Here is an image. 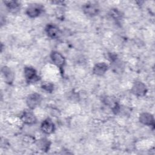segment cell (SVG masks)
I'll use <instances>...</instances> for the list:
<instances>
[{"label": "cell", "instance_id": "cell-1", "mask_svg": "<svg viewBox=\"0 0 155 155\" xmlns=\"http://www.w3.org/2000/svg\"><path fill=\"white\" fill-rule=\"evenodd\" d=\"M44 11V7L38 3H33L30 4L26 8L25 13L27 15L31 18L38 17Z\"/></svg>", "mask_w": 155, "mask_h": 155}, {"label": "cell", "instance_id": "cell-2", "mask_svg": "<svg viewBox=\"0 0 155 155\" xmlns=\"http://www.w3.org/2000/svg\"><path fill=\"white\" fill-rule=\"evenodd\" d=\"M147 87L146 85L139 81H135L132 85L131 91V93L136 96H144L147 93Z\"/></svg>", "mask_w": 155, "mask_h": 155}, {"label": "cell", "instance_id": "cell-3", "mask_svg": "<svg viewBox=\"0 0 155 155\" xmlns=\"http://www.w3.org/2000/svg\"><path fill=\"white\" fill-rule=\"evenodd\" d=\"M24 74L26 81L28 83H34L39 80L36 70L31 67H25L24 69Z\"/></svg>", "mask_w": 155, "mask_h": 155}, {"label": "cell", "instance_id": "cell-4", "mask_svg": "<svg viewBox=\"0 0 155 155\" xmlns=\"http://www.w3.org/2000/svg\"><path fill=\"white\" fill-rule=\"evenodd\" d=\"M50 56L52 62L62 70L65 64V59L64 56L57 51H52Z\"/></svg>", "mask_w": 155, "mask_h": 155}, {"label": "cell", "instance_id": "cell-5", "mask_svg": "<svg viewBox=\"0 0 155 155\" xmlns=\"http://www.w3.org/2000/svg\"><path fill=\"white\" fill-rule=\"evenodd\" d=\"M41 96L37 93H33L30 94L27 97L26 104L30 110H33L36 108L41 104Z\"/></svg>", "mask_w": 155, "mask_h": 155}, {"label": "cell", "instance_id": "cell-6", "mask_svg": "<svg viewBox=\"0 0 155 155\" xmlns=\"http://www.w3.org/2000/svg\"><path fill=\"white\" fill-rule=\"evenodd\" d=\"M82 10L86 15L89 16H94L99 13V8L96 4L88 2L83 5Z\"/></svg>", "mask_w": 155, "mask_h": 155}, {"label": "cell", "instance_id": "cell-7", "mask_svg": "<svg viewBox=\"0 0 155 155\" xmlns=\"http://www.w3.org/2000/svg\"><path fill=\"white\" fill-rule=\"evenodd\" d=\"M21 120L24 124L28 125H33L37 122L36 117L30 110H26L23 111L21 116Z\"/></svg>", "mask_w": 155, "mask_h": 155}, {"label": "cell", "instance_id": "cell-8", "mask_svg": "<svg viewBox=\"0 0 155 155\" xmlns=\"http://www.w3.org/2000/svg\"><path fill=\"white\" fill-rule=\"evenodd\" d=\"M45 31L47 35L53 39L58 38L61 34L59 28L53 24H47L45 28Z\"/></svg>", "mask_w": 155, "mask_h": 155}, {"label": "cell", "instance_id": "cell-9", "mask_svg": "<svg viewBox=\"0 0 155 155\" xmlns=\"http://www.w3.org/2000/svg\"><path fill=\"white\" fill-rule=\"evenodd\" d=\"M139 120L144 125L152 127L153 128H154V118L153 115L150 113H142L139 116Z\"/></svg>", "mask_w": 155, "mask_h": 155}, {"label": "cell", "instance_id": "cell-10", "mask_svg": "<svg viewBox=\"0 0 155 155\" xmlns=\"http://www.w3.org/2000/svg\"><path fill=\"white\" fill-rule=\"evenodd\" d=\"M41 130L42 131L46 134H50L54 131L55 126L53 121L47 118L44 120L41 124Z\"/></svg>", "mask_w": 155, "mask_h": 155}, {"label": "cell", "instance_id": "cell-11", "mask_svg": "<svg viewBox=\"0 0 155 155\" xmlns=\"http://www.w3.org/2000/svg\"><path fill=\"white\" fill-rule=\"evenodd\" d=\"M109 66L105 62H101L96 64L93 68V73L99 76H102L108 71Z\"/></svg>", "mask_w": 155, "mask_h": 155}, {"label": "cell", "instance_id": "cell-12", "mask_svg": "<svg viewBox=\"0 0 155 155\" xmlns=\"http://www.w3.org/2000/svg\"><path fill=\"white\" fill-rule=\"evenodd\" d=\"M1 72L5 82L8 84H12L15 78L14 73L12 70L8 67L4 66L1 68Z\"/></svg>", "mask_w": 155, "mask_h": 155}, {"label": "cell", "instance_id": "cell-13", "mask_svg": "<svg viewBox=\"0 0 155 155\" xmlns=\"http://www.w3.org/2000/svg\"><path fill=\"white\" fill-rule=\"evenodd\" d=\"M36 145L41 151L46 152L50 149L51 142L47 139L42 138L36 142Z\"/></svg>", "mask_w": 155, "mask_h": 155}, {"label": "cell", "instance_id": "cell-14", "mask_svg": "<svg viewBox=\"0 0 155 155\" xmlns=\"http://www.w3.org/2000/svg\"><path fill=\"white\" fill-rule=\"evenodd\" d=\"M7 8L12 13H16L20 10V4L16 1H4Z\"/></svg>", "mask_w": 155, "mask_h": 155}, {"label": "cell", "instance_id": "cell-15", "mask_svg": "<svg viewBox=\"0 0 155 155\" xmlns=\"http://www.w3.org/2000/svg\"><path fill=\"white\" fill-rule=\"evenodd\" d=\"M110 15L111 18H113L115 20H120V19H122V17L121 12H120L117 8L111 9L110 12Z\"/></svg>", "mask_w": 155, "mask_h": 155}, {"label": "cell", "instance_id": "cell-16", "mask_svg": "<svg viewBox=\"0 0 155 155\" xmlns=\"http://www.w3.org/2000/svg\"><path fill=\"white\" fill-rule=\"evenodd\" d=\"M41 88L48 93H51L54 90V85L50 82H45L41 85Z\"/></svg>", "mask_w": 155, "mask_h": 155}]
</instances>
